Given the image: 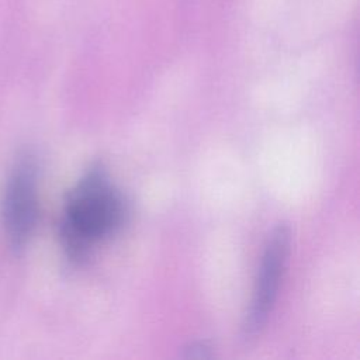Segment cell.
Returning a JSON list of instances; mask_svg holds the SVG:
<instances>
[{
	"mask_svg": "<svg viewBox=\"0 0 360 360\" xmlns=\"http://www.w3.org/2000/svg\"><path fill=\"white\" fill-rule=\"evenodd\" d=\"M127 204L110 183L101 163H94L70 193L60 222L62 245L68 257L82 262L90 248L120 229Z\"/></svg>",
	"mask_w": 360,
	"mask_h": 360,
	"instance_id": "cell-1",
	"label": "cell"
},
{
	"mask_svg": "<svg viewBox=\"0 0 360 360\" xmlns=\"http://www.w3.org/2000/svg\"><path fill=\"white\" fill-rule=\"evenodd\" d=\"M288 250L290 228L280 224L270 235L262 256L253 298L242 326V336L246 340L257 336L267 322L285 269Z\"/></svg>",
	"mask_w": 360,
	"mask_h": 360,
	"instance_id": "cell-2",
	"label": "cell"
},
{
	"mask_svg": "<svg viewBox=\"0 0 360 360\" xmlns=\"http://www.w3.org/2000/svg\"><path fill=\"white\" fill-rule=\"evenodd\" d=\"M31 158L18 162L3 197V224L10 243L21 248L30 239L38 214L37 170Z\"/></svg>",
	"mask_w": 360,
	"mask_h": 360,
	"instance_id": "cell-3",
	"label": "cell"
},
{
	"mask_svg": "<svg viewBox=\"0 0 360 360\" xmlns=\"http://www.w3.org/2000/svg\"><path fill=\"white\" fill-rule=\"evenodd\" d=\"M211 354V347L207 346L202 342H197L193 343L191 346H188L187 349V356L188 357H208Z\"/></svg>",
	"mask_w": 360,
	"mask_h": 360,
	"instance_id": "cell-4",
	"label": "cell"
}]
</instances>
